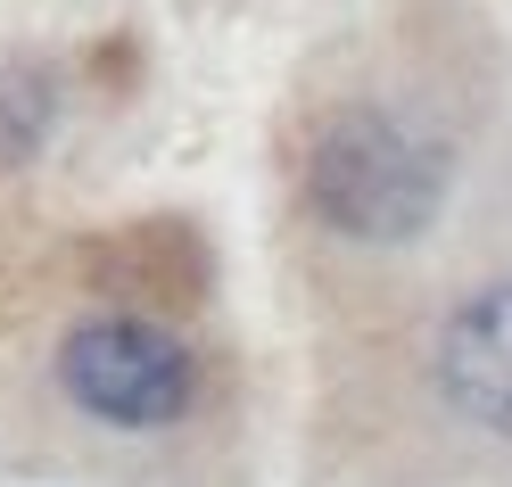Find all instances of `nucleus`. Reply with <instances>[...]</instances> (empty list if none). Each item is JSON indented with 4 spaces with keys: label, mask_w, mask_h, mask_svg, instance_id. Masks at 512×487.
Here are the masks:
<instances>
[{
    "label": "nucleus",
    "mask_w": 512,
    "mask_h": 487,
    "mask_svg": "<svg viewBox=\"0 0 512 487\" xmlns=\"http://www.w3.org/2000/svg\"><path fill=\"white\" fill-rule=\"evenodd\" d=\"M455 157L397 108H339L306 149V207L356 248H405L446 215Z\"/></svg>",
    "instance_id": "nucleus-1"
},
{
    "label": "nucleus",
    "mask_w": 512,
    "mask_h": 487,
    "mask_svg": "<svg viewBox=\"0 0 512 487\" xmlns=\"http://www.w3.org/2000/svg\"><path fill=\"white\" fill-rule=\"evenodd\" d=\"M58 388L108 430H174L199 405V355L157 314H83L58 339Z\"/></svg>",
    "instance_id": "nucleus-2"
},
{
    "label": "nucleus",
    "mask_w": 512,
    "mask_h": 487,
    "mask_svg": "<svg viewBox=\"0 0 512 487\" xmlns=\"http://www.w3.org/2000/svg\"><path fill=\"white\" fill-rule=\"evenodd\" d=\"M430 380L455 421L512 446V281H488L438 322Z\"/></svg>",
    "instance_id": "nucleus-3"
},
{
    "label": "nucleus",
    "mask_w": 512,
    "mask_h": 487,
    "mask_svg": "<svg viewBox=\"0 0 512 487\" xmlns=\"http://www.w3.org/2000/svg\"><path fill=\"white\" fill-rule=\"evenodd\" d=\"M58 108H67V91H58L50 58H0V174L34 166V157L50 149Z\"/></svg>",
    "instance_id": "nucleus-4"
}]
</instances>
